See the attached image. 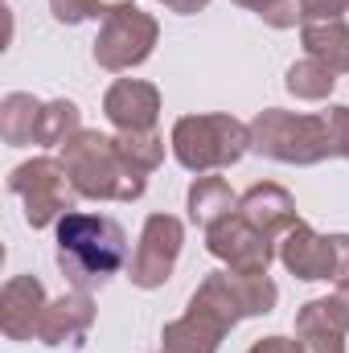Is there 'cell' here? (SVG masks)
<instances>
[{"label": "cell", "instance_id": "ba28073f", "mask_svg": "<svg viewBox=\"0 0 349 353\" xmlns=\"http://www.w3.org/2000/svg\"><path fill=\"white\" fill-rule=\"evenodd\" d=\"M206 251L230 271H267L275 259V239H267L243 214H230L206 230Z\"/></svg>", "mask_w": 349, "mask_h": 353}, {"label": "cell", "instance_id": "f546056e", "mask_svg": "<svg viewBox=\"0 0 349 353\" xmlns=\"http://www.w3.org/2000/svg\"><path fill=\"white\" fill-rule=\"evenodd\" d=\"M157 353H161V350H157Z\"/></svg>", "mask_w": 349, "mask_h": 353}, {"label": "cell", "instance_id": "e0dca14e", "mask_svg": "<svg viewBox=\"0 0 349 353\" xmlns=\"http://www.w3.org/2000/svg\"><path fill=\"white\" fill-rule=\"evenodd\" d=\"M300 41H304V54L308 58H317L333 74H349V25L346 21L300 25Z\"/></svg>", "mask_w": 349, "mask_h": 353}, {"label": "cell", "instance_id": "ac0fdd59", "mask_svg": "<svg viewBox=\"0 0 349 353\" xmlns=\"http://www.w3.org/2000/svg\"><path fill=\"white\" fill-rule=\"evenodd\" d=\"M41 99L25 94V90H8L0 99V136L8 148H25L37 144V123H41Z\"/></svg>", "mask_w": 349, "mask_h": 353}, {"label": "cell", "instance_id": "6da1fadb", "mask_svg": "<svg viewBox=\"0 0 349 353\" xmlns=\"http://www.w3.org/2000/svg\"><path fill=\"white\" fill-rule=\"evenodd\" d=\"M54 243H58V267L74 288H99L111 275H119L128 259V234L115 218L107 214H87V210H70L58 218L54 226Z\"/></svg>", "mask_w": 349, "mask_h": 353}, {"label": "cell", "instance_id": "603a6c76", "mask_svg": "<svg viewBox=\"0 0 349 353\" xmlns=\"http://www.w3.org/2000/svg\"><path fill=\"white\" fill-rule=\"evenodd\" d=\"M325 119H329V136H333V157L349 161V107L346 103L325 107Z\"/></svg>", "mask_w": 349, "mask_h": 353}, {"label": "cell", "instance_id": "30bf717a", "mask_svg": "<svg viewBox=\"0 0 349 353\" xmlns=\"http://www.w3.org/2000/svg\"><path fill=\"white\" fill-rule=\"evenodd\" d=\"M90 325H94V300H90V292L70 288V292H62L58 300H50L41 308L33 341H41V345H79L90 333Z\"/></svg>", "mask_w": 349, "mask_h": 353}, {"label": "cell", "instance_id": "484cf974", "mask_svg": "<svg viewBox=\"0 0 349 353\" xmlns=\"http://www.w3.org/2000/svg\"><path fill=\"white\" fill-rule=\"evenodd\" d=\"M247 353H300V341H296V337H279V333H275V337H259Z\"/></svg>", "mask_w": 349, "mask_h": 353}, {"label": "cell", "instance_id": "8fae6325", "mask_svg": "<svg viewBox=\"0 0 349 353\" xmlns=\"http://www.w3.org/2000/svg\"><path fill=\"white\" fill-rule=\"evenodd\" d=\"M346 333H349V312L337 300V292L321 296V300H308L296 312L300 353H346Z\"/></svg>", "mask_w": 349, "mask_h": 353}, {"label": "cell", "instance_id": "7a4b0ae2", "mask_svg": "<svg viewBox=\"0 0 349 353\" xmlns=\"http://www.w3.org/2000/svg\"><path fill=\"white\" fill-rule=\"evenodd\" d=\"M58 161L66 165L74 193L90 197V201H136L148 189V176L119 152L115 136H103L90 128H83L79 136H70L62 144Z\"/></svg>", "mask_w": 349, "mask_h": 353}, {"label": "cell", "instance_id": "4fadbf2b", "mask_svg": "<svg viewBox=\"0 0 349 353\" xmlns=\"http://www.w3.org/2000/svg\"><path fill=\"white\" fill-rule=\"evenodd\" d=\"M46 288L37 275H12L0 288V329L8 341H33L37 333V316L46 308Z\"/></svg>", "mask_w": 349, "mask_h": 353}, {"label": "cell", "instance_id": "44dd1931", "mask_svg": "<svg viewBox=\"0 0 349 353\" xmlns=\"http://www.w3.org/2000/svg\"><path fill=\"white\" fill-rule=\"evenodd\" d=\"M115 144H119V152L140 169V173H157L161 169V161H165V136L152 128V132H115Z\"/></svg>", "mask_w": 349, "mask_h": 353}, {"label": "cell", "instance_id": "52a82bcc", "mask_svg": "<svg viewBox=\"0 0 349 353\" xmlns=\"http://www.w3.org/2000/svg\"><path fill=\"white\" fill-rule=\"evenodd\" d=\"M181 243H185L181 218H173V214H148L144 230H140V243L132 251V263H128V279L140 292L165 288L173 279L177 259H181Z\"/></svg>", "mask_w": 349, "mask_h": 353}, {"label": "cell", "instance_id": "8992f818", "mask_svg": "<svg viewBox=\"0 0 349 353\" xmlns=\"http://www.w3.org/2000/svg\"><path fill=\"white\" fill-rule=\"evenodd\" d=\"M157 41H161L157 17L144 12V8H136V4H123V8H115V12L99 25L94 62H99V70H107V74H123V70L148 62L152 50H157Z\"/></svg>", "mask_w": 349, "mask_h": 353}, {"label": "cell", "instance_id": "f1b7e54d", "mask_svg": "<svg viewBox=\"0 0 349 353\" xmlns=\"http://www.w3.org/2000/svg\"><path fill=\"white\" fill-rule=\"evenodd\" d=\"M337 300L346 304V312H349V283H346V288H337Z\"/></svg>", "mask_w": 349, "mask_h": 353}, {"label": "cell", "instance_id": "9c48e42d", "mask_svg": "<svg viewBox=\"0 0 349 353\" xmlns=\"http://www.w3.org/2000/svg\"><path fill=\"white\" fill-rule=\"evenodd\" d=\"M103 115L115 132H152L161 119V90L144 79H115L103 94Z\"/></svg>", "mask_w": 349, "mask_h": 353}, {"label": "cell", "instance_id": "2e32d148", "mask_svg": "<svg viewBox=\"0 0 349 353\" xmlns=\"http://www.w3.org/2000/svg\"><path fill=\"white\" fill-rule=\"evenodd\" d=\"M185 210H189V222H193V226L210 230L214 222H222V218L239 214V193H235L222 176H210V173H206V176H197V181L189 185Z\"/></svg>", "mask_w": 349, "mask_h": 353}, {"label": "cell", "instance_id": "3957f363", "mask_svg": "<svg viewBox=\"0 0 349 353\" xmlns=\"http://www.w3.org/2000/svg\"><path fill=\"white\" fill-rule=\"evenodd\" d=\"M177 165L189 173L206 176L218 169L239 165L251 152V128L226 111H201V115H181L169 136Z\"/></svg>", "mask_w": 349, "mask_h": 353}, {"label": "cell", "instance_id": "4316f807", "mask_svg": "<svg viewBox=\"0 0 349 353\" xmlns=\"http://www.w3.org/2000/svg\"><path fill=\"white\" fill-rule=\"evenodd\" d=\"M230 4L251 8V12H259V21H267L271 12H279V8H283V4H292V0H230Z\"/></svg>", "mask_w": 349, "mask_h": 353}, {"label": "cell", "instance_id": "5b68a950", "mask_svg": "<svg viewBox=\"0 0 349 353\" xmlns=\"http://www.w3.org/2000/svg\"><path fill=\"white\" fill-rule=\"evenodd\" d=\"M8 193L21 197L25 222L33 230L58 226V218L74 210V185H70V173L58 157H33V161L17 165L8 173Z\"/></svg>", "mask_w": 349, "mask_h": 353}, {"label": "cell", "instance_id": "ffe728a7", "mask_svg": "<svg viewBox=\"0 0 349 353\" xmlns=\"http://www.w3.org/2000/svg\"><path fill=\"white\" fill-rule=\"evenodd\" d=\"M83 132V111H79V103H70V99H50L46 107H41V123H37V144L41 148H62L70 136H79Z\"/></svg>", "mask_w": 349, "mask_h": 353}, {"label": "cell", "instance_id": "d4e9b609", "mask_svg": "<svg viewBox=\"0 0 349 353\" xmlns=\"http://www.w3.org/2000/svg\"><path fill=\"white\" fill-rule=\"evenodd\" d=\"M333 243V283L346 288L349 283V234H329Z\"/></svg>", "mask_w": 349, "mask_h": 353}, {"label": "cell", "instance_id": "5bb4252c", "mask_svg": "<svg viewBox=\"0 0 349 353\" xmlns=\"http://www.w3.org/2000/svg\"><path fill=\"white\" fill-rule=\"evenodd\" d=\"M239 214H243L251 226H259L267 239H275V243L300 222L292 193H288L283 185H275V181H259V185H251V189L239 197Z\"/></svg>", "mask_w": 349, "mask_h": 353}, {"label": "cell", "instance_id": "83f0119b", "mask_svg": "<svg viewBox=\"0 0 349 353\" xmlns=\"http://www.w3.org/2000/svg\"><path fill=\"white\" fill-rule=\"evenodd\" d=\"M169 12H177V17H193V12H201L210 0H161Z\"/></svg>", "mask_w": 349, "mask_h": 353}, {"label": "cell", "instance_id": "9a60e30c", "mask_svg": "<svg viewBox=\"0 0 349 353\" xmlns=\"http://www.w3.org/2000/svg\"><path fill=\"white\" fill-rule=\"evenodd\" d=\"M226 333L230 329L218 325L210 312L185 308V316H177L161 329V353H218Z\"/></svg>", "mask_w": 349, "mask_h": 353}, {"label": "cell", "instance_id": "7402d4cb", "mask_svg": "<svg viewBox=\"0 0 349 353\" xmlns=\"http://www.w3.org/2000/svg\"><path fill=\"white\" fill-rule=\"evenodd\" d=\"M123 4L132 0H50V12L58 25H83V21H107Z\"/></svg>", "mask_w": 349, "mask_h": 353}, {"label": "cell", "instance_id": "cb8c5ba5", "mask_svg": "<svg viewBox=\"0 0 349 353\" xmlns=\"http://www.w3.org/2000/svg\"><path fill=\"white\" fill-rule=\"evenodd\" d=\"M300 12H304V25L341 21V12H349V0H300Z\"/></svg>", "mask_w": 349, "mask_h": 353}, {"label": "cell", "instance_id": "277c9868", "mask_svg": "<svg viewBox=\"0 0 349 353\" xmlns=\"http://www.w3.org/2000/svg\"><path fill=\"white\" fill-rule=\"evenodd\" d=\"M247 128H251V152H259L267 161L300 165V169L321 165V161H333V136H329L325 111L296 115V111L267 107Z\"/></svg>", "mask_w": 349, "mask_h": 353}, {"label": "cell", "instance_id": "7c38bea8", "mask_svg": "<svg viewBox=\"0 0 349 353\" xmlns=\"http://www.w3.org/2000/svg\"><path fill=\"white\" fill-rule=\"evenodd\" d=\"M275 259L288 267L296 279L317 283V279H333V243L325 234H317L308 222H296L279 243H275Z\"/></svg>", "mask_w": 349, "mask_h": 353}, {"label": "cell", "instance_id": "d6986e66", "mask_svg": "<svg viewBox=\"0 0 349 353\" xmlns=\"http://www.w3.org/2000/svg\"><path fill=\"white\" fill-rule=\"evenodd\" d=\"M283 87L292 99H304V103H325L333 87H337V74L329 70V66H321L317 58H300V62H292L288 66V74H283Z\"/></svg>", "mask_w": 349, "mask_h": 353}]
</instances>
